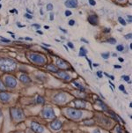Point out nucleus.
Here are the masks:
<instances>
[{
    "mask_svg": "<svg viewBox=\"0 0 132 133\" xmlns=\"http://www.w3.org/2000/svg\"><path fill=\"white\" fill-rule=\"evenodd\" d=\"M16 68L14 61L8 58H0V69L5 71H11Z\"/></svg>",
    "mask_w": 132,
    "mask_h": 133,
    "instance_id": "obj_1",
    "label": "nucleus"
},
{
    "mask_svg": "<svg viewBox=\"0 0 132 133\" xmlns=\"http://www.w3.org/2000/svg\"><path fill=\"white\" fill-rule=\"evenodd\" d=\"M29 58L31 59V61L32 62H34V63H37V64H43V63H45V57L42 56H41V55H39V54H30L29 56Z\"/></svg>",
    "mask_w": 132,
    "mask_h": 133,
    "instance_id": "obj_2",
    "label": "nucleus"
},
{
    "mask_svg": "<svg viewBox=\"0 0 132 133\" xmlns=\"http://www.w3.org/2000/svg\"><path fill=\"white\" fill-rule=\"evenodd\" d=\"M42 115L43 116V117H45L47 119H54L56 117L54 109L52 108H49V107L43 109V110L42 111Z\"/></svg>",
    "mask_w": 132,
    "mask_h": 133,
    "instance_id": "obj_3",
    "label": "nucleus"
},
{
    "mask_svg": "<svg viewBox=\"0 0 132 133\" xmlns=\"http://www.w3.org/2000/svg\"><path fill=\"white\" fill-rule=\"evenodd\" d=\"M11 114H12V118L16 121H20L24 118V113L19 109H12Z\"/></svg>",
    "mask_w": 132,
    "mask_h": 133,
    "instance_id": "obj_4",
    "label": "nucleus"
},
{
    "mask_svg": "<svg viewBox=\"0 0 132 133\" xmlns=\"http://www.w3.org/2000/svg\"><path fill=\"white\" fill-rule=\"evenodd\" d=\"M67 115H68L71 118L73 119H78L80 118L83 113L80 110H78V109H67Z\"/></svg>",
    "mask_w": 132,
    "mask_h": 133,
    "instance_id": "obj_5",
    "label": "nucleus"
},
{
    "mask_svg": "<svg viewBox=\"0 0 132 133\" xmlns=\"http://www.w3.org/2000/svg\"><path fill=\"white\" fill-rule=\"evenodd\" d=\"M5 83L6 86L11 87V88H13V87H15L17 86V81L12 76H6L5 78Z\"/></svg>",
    "mask_w": 132,
    "mask_h": 133,
    "instance_id": "obj_6",
    "label": "nucleus"
},
{
    "mask_svg": "<svg viewBox=\"0 0 132 133\" xmlns=\"http://www.w3.org/2000/svg\"><path fill=\"white\" fill-rule=\"evenodd\" d=\"M66 100H67V96L65 94H63V93L57 94L54 97V102L56 103H64L66 102Z\"/></svg>",
    "mask_w": 132,
    "mask_h": 133,
    "instance_id": "obj_7",
    "label": "nucleus"
},
{
    "mask_svg": "<svg viewBox=\"0 0 132 133\" xmlns=\"http://www.w3.org/2000/svg\"><path fill=\"white\" fill-rule=\"evenodd\" d=\"M31 128L35 133H42L44 131L43 127L42 125H40L39 124H37V123H34V122H33L31 124Z\"/></svg>",
    "mask_w": 132,
    "mask_h": 133,
    "instance_id": "obj_8",
    "label": "nucleus"
},
{
    "mask_svg": "<svg viewBox=\"0 0 132 133\" xmlns=\"http://www.w3.org/2000/svg\"><path fill=\"white\" fill-rule=\"evenodd\" d=\"M56 65L58 68H61V69H68L70 67L68 63L64 61L63 59H57L56 60Z\"/></svg>",
    "mask_w": 132,
    "mask_h": 133,
    "instance_id": "obj_9",
    "label": "nucleus"
},
{
    "mask_svg": "<svg viewBox=\"0 0 132 133\" xmlns=\"http://www.w3.org/2000/svg\"><path fill=\"white\" fill-rule=\"evenodd\" d=\"M50 127H51L53 130H56V131H57L59 129H61V127H62L61 121L58 120V119H56V120H54V121L50 124Z\"/></svg>",
    "mask_w": 132,
    "mask_h": 133,
    "instance_id": "obj_10",
    "label": "nucleus"
},
{
    "mask_svg": "<svg viewBox=\"0 0 132 133\" xmlns=\"http://www.w3.org/2000/svg\"><path fill=\"white\" fill-rule=\"evenodd\" d=\"M74 103L78 109H85L86 107V102L82 101V100H76L74 101Z\"/></svg>",
    "mask_w": 132,
    "mask_h": 133,
    "instance_id": "obj_11",
    "label": "nucleus"
},
{
    "mask_svg": "<svg viewBox=\"0 0 132 133\" xmlns=\"http://www.w3.org/2000/svg\"><path fill=\"white\" fill-rule=\"evenodd\" d=\"M65 5L69 8H75L78 6V1L77 0H67L65 2Z\"/></svg>",
    "mask_w": 132,
    "mask_h": 133,
    "instance_id": "obj_12",
    "label": "nucleus"
},
{
    "mask_svg": "<svg viewBox=\"0 0 132 133\" xmlns=\"http://www.w3.org/2000/svg\"><path fill=\"white\" fill-rule=\"evenodd\" d=\"M10 99H11V96L9 94H7V93H5V92L0 93V101L5 102H8Z\"/></svg>",
    "mask_w": 132,
    "mask_h": 133,
    "instance_id": "obj_13",
    "label": "nucleus"
},
{
    "mask_svg": "<svg viewBox=\"0 0 132 133\" xmlns=\"http://www.w3.org/2000/svg\"><path fill=\"white\" fill-rule=\"evenodd\" d=\"M88 21L90 22L92 25H93V26H96L98 24V18H97L96 15H91L88 18Z\"/></svg>",
    "mask_w": 132,
    "mask_h": 133,
    "instance_id": "obj_14",
    "label": "nucleus"
},
{
    "mask_svg": "<svg viewBox=\"0 0 132 133\" xmlns=\"http://www.w3.org/2000/svg\"><path fill=\"white\" fill-rule=\"evenodd\" d=\"M20 81H21L22 83H24V84H29V83L31 82L30 78L27 75H26V74H22V75L20 77Z\"/></svg>",
    "mask_w": 132,
    "mask_h": 133,
    "instance_id": "obj_15",
    "label": "nucleus"
},
{
    "mask_svg": "<svg viewBox=\"0 0 132 133\" xmlns=\"http://www.w3.org/2000/svg\"><path fill=\"white\" fill-rule=\"evenodd\" d=\"M56 73H57V75H58L59 77L62 78L64 80H69L71 78V77H70V75H69L68 73L64 72V71H57Z\"/></svg>",
    "mask_w": 132,
    "mask_h": 133,
    "instance_id": "obj_16",
    "label": "nucleus"
},
{
    "mask_svg": "<svg viewBox=\"0 0 132 133\" xmlns=\"http://www.w3.org/2000/svg\"><path fill=\"white\" fill-rule=\"evenodd\" d=\"M48 70H51V71H54V72H57V71H58L57 68H56L54 64H49V65L48 66Z\"/></svg>",
    "mask_w": 132,
    "mask_h": 133,
    "instance_id": "obj_17",
    "label": "nucleus"
},
{
    "mask_svg": "<svg viewBox=\"0 0 132 133\" xmlns=\"http://www.w3.org/2000/svg\"><path fill=\"white\" fill-rule=\"evenodd\" d=\"M86 53H87V50L82 47L79 51V56H86Z\"/></svg>",
    "mask_w": 132,
    "mask_h": 133,
    "instance_id": "obj_18",
    "label": "nucleus"
},
{
    "mask_svg": "<svg viewBox=\"0 0 132 133\" xmlns=\"http://www.w3.org/2000/svg\"><path fill=\"white\" fill-rule=\"evenodd\" d=\"M97 102H99V104H100V106L101 107V108H102V109H104L105 111H108V108H107V106H106V105L104 104V103H103V102H101V101H100V100H97Z\"/></svg>",
    "mask_w": 132,
    "mask_h": 133,
    "instance_id": "obj_19",
    "label": "nucleus"
},
{
    "mask_svg": "<svg viewBox=\"0 0 132 133\" xmlns=\"http://www.w3.org/2000/svg\"><path fill=\"white\" fill-rule=\"evenodd\" d=\"M36 102H37V103H39V104H42L44 102V99L42 96H37Z\"/></svg>",
    "mask_w": 132,
    "mask_h": 133,
    "instance_id": "obj_20",
    "label": "nucleus"
},
{
    "mask_svg": "<svg viewBox=\"0 0 132 133\" xmlns=\"http://www.w3.org/2000/svg\"><path fill=\"white\" fill-rule=\"evenodd\" d=\"M84 124L86 125H92L93 124H94V122L93 120H86V121H84Z\"/></svg>",
    "mask_w": 132,
    "mask_h": 133,
    "instance_id": "obj_21",
    "label": "nucleus"
},
{
    "mask_svg": "<svg viewBox=\"0 0 132 133\" xmlns=\"http://www.w3.org/2000/svg\"><path fill=\"white\" fill-rule=\"evenodd\" d=\"M73 83H74V85L76 86H78V89L81 90V91H85V90H86V89H85V87L82 86L81 85H79L78 83H77V82H73Z\"/></svg>",
    "mask_w": 132,
    "mask_h": 133,
    "instance_id": "obj_22",
    "label": "nucleus"
},
{
    "mask_svg": "<svg viewBox=\"0 0 132 133\" xmlns=\"http://www.w3.org/2000/svg\"><path fill=\"white\" fill-rule=\"evenodd\" d=\"M118 20H119V22H120V23L122 25H123V26H126V22H125V20L123 19H122V17H119V18H118Z\"/></svg>",
    "mask_w": 132,
    "mask_h": 133,
    "instance_id": "obj_23",
    "label": "nucleus"
},
{
    "mask_svg": "<svg viewBox=\"0 0 132 133\" xmlns=\"http://www.w3.org/2000/svg\"><path fill=\"white\" fill-rule=\"evenodd\" d=\"M107 42H109V43H112V44H115V42H116V40H115V39H108V41H107Z\"/></svg>",
    "mask_w": 132,
    "mask_h": 133,
    "instance_id": "obj_24",
    "label": "nucleus"
},
{
    "mask_svg": "<svg viewBox=\"0 0 132 133\" xmlns=\"http://www.w3.org/2000/svg\"><path fill=\"white\" fill-rule=\"evenodd\" d=\"M5 86L3 85L2 81H1V80H0V91H5Z\"/></svg>",
    "mask_w": 132,
    "mask_h": 133,
    "instance_id": "obj_25",
    "label": "nucleus"
},
{
    "mask_svg": "<svg viewBox=\"0 0 132 133\" xmlns=\"http://www.w3.org/2000/svg\"><path fill=\"white\" fill-rule=\"evenodd\" d=\"M52 9H53L52 4H48V5H47V10H48V11H51Z\"/></svg>",
    "mask_w": 132,
    "mask_h": 133,
    "instance_id": "obj_26",
    "label": "nucleus"
},
{
    "mask_svg": "<svg viewBox=\"0 0 132 133\" xmlns=\"http://www.w3.org/2000/svg\"><path fill=\"white\" fill-rule=\"evenodd\" d=\"M122 78L126 81V82H128V83H130V78L128 77V76H122Z\"/></svg>",
    "mask_w": 132,
    "mask_h": 133,
    "instance_id": "obj_27",
    "label": "nucleus"
},
{
    "mask_svg": "<svg viewBox=\"0 0 132 133\" xmlns=\"http://www.w3.org/2000/svg\"><path fill=\"white\" fill-rule=\"evenodd\" d=\"M123 46H122V45H118L117 47H116V49H117L118 51H122L123 50Z\"/></svg>",
    "mask_w": 132,
    "mask_h": 133,
    "instance_id": "obj_28",
    "label": "nucleus"
},
{
    "mask_svg": "<svg viewBox=\"0 0 132 133\" xmlns=\"http://www.w3.org/2000/svg\"><path fill=\"white\" fill-rule=\"evenodd\" d=\"M101 56H102L103 58H105V59H108V56H109V54H108V53L102 54V55H101Z\"/></svg>",
    "mask_w": 132,
    "mask_h": 133,
    "instance_id": "obj_29",
    "label": "nucleus"
},
{
    "mask_svg": "<svg viewBox=\"0 0 132 133\" xmlns=\"http://www.w3.org/2000/svg\"><path fill=\"white\" fill-rule=\"evenodd\" d=\"M89 3H90L91 5H96V2L94 0H89Z\"/></svg>",
    "mask_w": 132,
    "mask_h": 133,
    "instance_id": "obj_30",
    "label": "nucleus"
},
{
    "mask_svg": "<svg viewBox=\"0 0 132 133\" xmlns=\"http://www.w3.org/2000/svg\"><path fill=\"white\" fill-rule=\"evenodd\" d=\"M1 40H2L3 41H5V42H10V40H7L6 38H4V37H1Z\"/></svg>",
    "mask_w": 132,
    "mask_h": 133,
    "instance_id": "obj_31",
    "label": "nucleus"
},
{
    "mask_svg": "<svg viewBox=\"0 0 132 133\" xmlns=\"http://www.w3.org/2000/svg\"><path fill=\"white\" fill-rule=\"evenodd\" d=\"M74 24H75V21L72 20V19H71V20L69 21V25H70V26H73Z\"/></svg>",
    "mask_w": 132,
    "mask_h": 133,
    "instance_id": "obj_32",
    "label": "nucleus"
},
{
    "mask_svg": "<svg viewBox=\"0 0 132 133\" xmlns=\"http://www.w3.org/2000/svg\"><path fill=\"white\" fill-rule=\"evenodd\" d=\"M70 15H71V12H70V11H65V16H70Z\"/></svg>",
    "mask_w": 132,
    "mask_h": 133,
    "instance_id": "obj_33",
    "label": "nucleus"
},
{
    "mask_svg": "<svg viewBox=\"0 0 132 133\" xmlns=\"http://www.w3.org/2000/svg\"><path fill=\"white\" fill-rule=\"evenodd\" d=\"M68 46L70 47L71 48H74V46H73V44L71 43V42H68Z\"/></svg>",
    "mask_w": 132,
    "mask_h": 133,
    "instance_id": "obj_34",
    "label": "nucleus"
},
{
    "mask_svg": "<svg viewBox=\"0 0 132 133\" xmlns=\"http://www.w3.org/2000/svg\"><path fill=\"white\" fill-rule=\"evenodd\" d=\"M125 38L128 39V40H129V39H130V38H131V34H127V35H125Z\"/></svg>",
    "mask_w": 132,
    "mask_h": 133,
    "instance_id": "obj_35",
    "label": "nucleus"
},
{
    "mask_svg": "<svg viewBox=\"0 0 132 133\" xmlns=\"http://www.w3.org/2000/svg\"><path fill=\"white\" fill-rule=\"evenodd\" d=\"M119 88H120L121 91H124V86L123 85H121L120 86H119Z\"/></svg>",
    "mask_w": 132,
    "mask_h": 133,
    "instance_id": "obj_36",
    "label": "nucleus"
},
{
    "mask_svg": "<svg viewBox=\"0 0 132 133\" xmlns=\"http://www.w3.org/2000/svg\"><path fill=\"white\" fill-rule=\"evenodd\" d=\"M97 74H98V77H100V78L102 77V72H101V71H98Z\"/></svg>",
    "mask_w": 132,
    "mask_h": 133,
    "instance_id": "obj_37",
    "label": "nucleus"
},
{
    "mask_svg": "<svg viewBox=\"0 0 132 133\" xmlns=\"http://www.w3.org/2000/svg\"><path fill=\"white\" fill-rule=\"evenodd\" d=\"M53 19H54V14L51 13V14H50V20H53Z\"/></svg>",
    "mask_w": 132,
    "mask_h": 133,
    "instance_id": "obj_38",
    "label": "nucleus"
},
{
    "mask_svg": "<svg viewBox=\"0 0 132 133\" xmlns=\"http://www.w3.org/2000/svg\"><path fill=\"white\" fill-rule=\"evenodd\" d=\"M128 21L130 22H131V16H129V17H128Z\"/></svg>",
    "mask_w": 132,
    "mask_h": 133,
    "instance_id": "obj_39",
    "label": "nucleus"
},
{
    "mask_svg": "<svg viewBox=\"0 0 132 133\" xmlns=\"http://www.w3.org/2000/svg\"><path fill=\"white\" fill-rule=\"evenodd\" d=\"M26 17H27V19H32V16L28 14H26Z\"/></svg>",
    "mask_w": 132,
    "mask_h": 133,
    "instance_id": "obj_40",
    "label": "nucleus"
},
{
    "mask_svg": "<svg viewBox=\"0 0 132 133\" xmlns=\"http://www.w3.org/2000/svg\"><path fill=\"white\" fill-rule=\"evenodd\" d=\"M34 27H37V28H40V25H37V24H34L33 25Z\"/></svg>",
    "mask_w": 132,
    "mask_h": 133,
    "instance_id": "obj_41",
    "label": "nucleus"
},
{
    "mask_svg": "<svg viewBox=\"0 0 132 133\" xmlns=\"http://www.w3.org/2000/svg\"><path fill=\"white\" fill-rule=\"evenodd\" d=\"M114 67L116 68V69H120V68H122V66H120V65H115Z\"/></svg>",
    "mask_w": 132,
    "mask_h": 133,
    "instance_id": "obj_42",
    "label": "nucleus"
},
{
    "mask_svg": "<svg viewBox=\"0 0 132 133\" xmlns=\"http://www.w3.org/2000/svg\"><path fill=\"white\" fill-rule=\"evenodd\" d=\"M26 40H27V41H32V38H30V37H26Z\"/></svg>",
    "mask_w": 132,
    "mask_h": 133,
    "instance_id": "obj_43",
    "label": "nucleus"
},
{
    "mask_svg": "<svg viewBox=\"0 0 132 133\" xmlns=\"http://www.w3.org/2000/svg\"><path fill=\"white\" fill-rule=\"evenodd\" d=\"M119 61H120V62H122H122L124 61V59H123V58H122V57H120V58H119Z\"/></svg>",
    "mask_w": 132,
    "mask_h": 133,
    "instance_id": "obj_44",
    "label": "nucleus"
},
{
    "mask_svg": "<svg viewBox=\"0 0 132 133\" xmlns=\"http://www.w3.org/2000/svg\"><path fill=\"white\" fill-rule=\"evenodd\" d=\"M81 41H84V42H86V43H88V41H86V40H84V39H81Z\"/></svg>",
    "mask_w": 132,
    "mask_h": 133,
    "instance_id": "obj_45",
    "label": "nucleus"
},
{
    "mask_svg": "<svg viewBox=\"0 0 132 133\" xmlns=\"http://www.w3.org/2000/svg\"><path fill=\"white\" fill-rule=\"evenodd\" d=\"M93 133H100V131H99V130H96V131H94V132H93Z\"/></svg>",
    "mask_w": 132,
    "mask_h": 133,
    "instance_id": "obj_46",
    "label": "nucleus"
},
{
    "mask_svg": "<svg viewBox=\"0 0 132 133\" xmlns=\"http://www.w3.org/2000/svg\"><path fill=\"white\" fill-rule=\"evenodd\" d=\"M37 33H38V34H42V32L40 31V30H38V31H37Z\"/></svg>",
    "mask_w": 132,
    "mask_h": 133,
    "instance_id": "obj_47",
    "label": "nucleus"
},
{
    "mask_svg": "<svg viewBox=\"0 0 132 133\" xmlns=\"http://www.w3.org/2000/svg\"><path fill=\"white\" fill-rule=\"evenodd\" d=\"M43 45H44V46H47V47L49 46V45H48V44H45V43H43Z\"/></svg>",
    "mask_w": 132,
    "mask_h": 133,
    "instance_id": "obj_48",
    "label": "nucleus"
},
{
    "mask_svg": "<svg viewBox=\"0 0 132 133\" xmlns=\"http://www.w3.org/2000/svg\"><path fill=\"white\" fill-rule=\"evenodd\" d=\"M1 116H2V112L0 111V117H1Z\"/></svg>",
    "mask_w": 132,
    "mask_h": 133,
    "instance_id": "obj_49",
    "label": "nucleus"
},
{
    "mask_svg": "<svg viewBox=\"0 0 132 133\" xmlns=\"http://www.w3.org/2000/svg\"><path fill=\"white\" fill-rule=\"evenodd\" d=\"M118 1H123V0H118Z\"/></svg>",
    "mask_w": 132,
    "mask_h": 133,
    "instance_id": "obj_50",
    "label": "nucleus"
},
{
    "mask_svg": "<svg viewBox=\"0 0 132 133\" xmlns=\"http://www.w3.org/2000/svg\"><path fill=\"white\" fill-rule=\"evenodd\" d=\"M17 133H21V132H17Z\"/></svg>",
    "mask_w": 132,
    "mask_h": 133,
    "instance_id": "obj_51",
    "label": "nucleus"
}]
</instances>
